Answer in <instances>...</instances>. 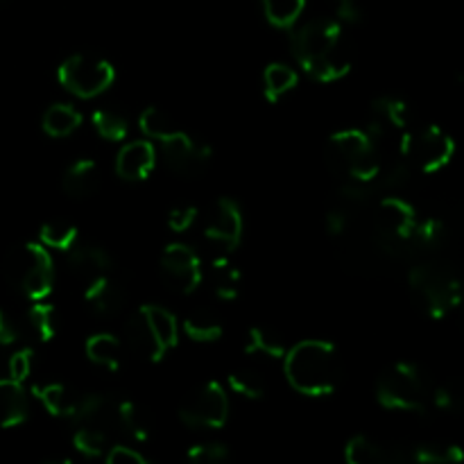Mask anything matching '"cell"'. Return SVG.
Listing matches in <instances>:
<instances>
[{"label":"cell","mask_w":464,"mask_h":464,"mask_svg":"<svg viewBox=\"0 0 464 464\" xmlns=\"http://www.w3.org/2000/svg\"><path fill=\"white\" fill-rule=\"evenodd\" d=\"M295 86H297V72L285 63H270L263 72V93L267 102H279Z\"/></svg>","instance_id":"cell-31"},{"label":"cell","mask_w":464,"mask_h":464,"mask_svg":"<svg viewBox=\"0 0 464 464\" xmlns=\"http://www.w3.org/2000/svg\"><path fill=\"white\" fill-rule=\"evenodd\" d=\"M324 3L329 5L338 21L358 23L362 18V9L358 0H324Z\"/></svg>","instance_id":"cell-44"},{"label":"cell","mask_w":464,"mask_h":464,"mask_svg":"<svg viewBox=\"0 0 464 464\" xmlns=\"http://www.w3.org/2000/svg\"><path fill=\"white\" fill-rule=\"evenodd\" d=\"M460 306H462V311H464V285H462V297H460Z\"/></svg>","instance_id":"cell-45"},{"label":"cell","mask_w":464,"mask_h":464,"mask_svg":"<svg viewBox=\"0 0 464 464\" xmlns=\"http://www.w3.org/2000/svg\"><path fill=\"white\" fill-rule=\"evenodd\" d=\"M27 324H30L32 334L41 340V343H50L59 335L62 329V317L54 304L39 299V302L32 304V308L27 311Z\"/></svg>","instance_id":"cell-28"},{"label":"cell","mask_w":464,"mask_h":464,"mask_svg":"<svg viewBox=\"0 0 464 464\" xmlns=\"http://www.w3.org/2000/svg\"><path fill=\"white\" fill-rule=\"evenodd\" d=\"M39 238H41V245H45V247L66 252V249H71L72 243L80 238V231H77V227L72 225V222L54 218V220H48L41 225Z\"/></svg>","instance_id":"cell-35"},{"label":"cell","mask_w":464,"mask_h":464,"mask_svg":"<svg viewBox=\"0 0 464 464\" xmlns=\"http://www.w3.org/2000/svg\"><path fill=\"white\" fill-rule=\"evenodd\" d=\"M290 44L299 66L317 82L343 80L352 68L343 23L335 16H317L297 25Z\"/></svg>","instance_id":"cell-1"},{"label":"cell","mask_w":464,"mask_h":464,"mask_svg":"<svg viewBox=\"0 0 464 464\" xmlns=\"http://www.w3.org/2000/svg\"><path fill=\"white\" fill-rule=\"evenodd\" d=\"M32 362H34V353L30 347L14 349L7 361V376L18 383H25L32 374Z\"/></svg>","instance_id":"cell-40"},{"label":"cell","mask_w":464,"mask_h":464,"mask_svg":"<svg viewBox=\"0 0 464 464\" xmlns=\"http://www.w3.org/2000/svg\"><path fill=\"white\" fill-rule=\"evenodd\" d=\"M412 299L421 313L433 320H442L453 308L460 306L462 281L449 266L435 261L415 263L408 272Z\"/></svg>","instance_id":"cell-6"},{"label":"cell","mask_w":464,"mask_h":464,"mask_svg":"<svg viewBox=\"0 0 464 464\" xmlns=\"http://www.w3.org/2000/svg\"><path fill=\"white\" fill-rule=\"evenodd\" d=\"M261 5L267 23L281 27V30H288L302 18L306 0H261Z\"/></svg>","instance_id":"cell-34"},{"label":"cell","mask_w":464,"mask_h":464,"mask_svg":"<svg viewBox=\"0 0 464 464\" xmlns=\"http://www.w3.org/2000/svg\"><path fill=\"white\" fill-rule=\"evenodd\" d=\"M32 394L44 403L45 411L54 417H63V420H72L77 411V403H80V394L72 392L66 383H36L32 388Z\"/></svg>","instance_id":"cell-22"},{"label":"cell","mask_w":464,"mask_h":464,"mask_svg":"<svg viewBox=\"0 0 464 464\" xmlns=\"http://www.w3.org/2000/svg\"><path fill=\"white\" fill-rule=\"evenodd\" d=\"M122 343H125L127 352H131L134 356L143 358L148 362H159L166 356V349L161 347L159 338L154 335V329L150 326L148 317L143 315L140 308L134 315L127 317L125 329H122Z\"/></svg>","instance_id":"cell-17"},{"label":"cell","mask_w":464,"mask_h":464,"mask_svg":"<svg viewBox=\"0 0 464 464\" xmlns=\"http://www.w3.org/2000/svg\"><path fill=\"white\" fill-rule=\"evenodd\" d=\"M102 184V175L93 159H77L66 168L62 177V188L68 198L86 199L93 193H98Z\"/></svg>","instance_id":"cell-19"},{"label":"cell","mask_w":464,"mask_h":464,"mask_svg":"<svg viewBox=\"0 0 464 464\" xmlns=\"http://www.w3.org/2000/svg\"><path fill=\"white\" fill-rule=\"evenodd\" d=\"M111 444V433L95 426H77L72 433V447L89 458H104Z\"/></svg>","instance_id":"cell-33"},{"label":"cell","mask_w":464,"mask_h":464,"mask_svg":"<svg viewBox=\"0 0 464 464\" xmlns=\"http://www.w3.org/2000/svg\"><path fill=\"white\" fill-rule=\"evenodd\" d=\"M399 154L424 175L442 170L456 154V140L438 125L412 127L399 143Z\"/></svg>","instance_id":"cell-8"},{"label":"cell","mask_w":464,"mask_h":464,"mask_svg":"<svg viewBox=\"0 0 464 464\" xmlns=\"http://www.w3.org/2000/svg\"><path fill=\"white\" fill-rule=\"evenodd\" d=\"M5 281L23 297L39 302L54 288V266L48 247L41 243L14 245L3 261Z\"/></svg>","instance_id":"cell-5"},{"label":"cell","mask_w":464,"mask_h":464,"mask_svg":"<svg viewBox=\"0 0 464 464\" xmlns=\"http://www.w3.org/2000/svg\"><path fill=\"white\" fill-rule=\"evenodd\" d=\"M68 254V270L72 272L77 281L82 285L91 284V281L100 279V276L113 272V258L102 245H95L91 240L80 238L72 243L71 249H66Z\"/></svg>","instance_id":"cell-15"},{"label":"cell","mask_w":464,"mask_h":464,"mask_svg":"<svg viewBox=\"0 0 464 464\" xmlns=\"http://www.w3.org/2000/svg\"><path fill=\"white\" fill-rule=\"evenodd\" d=\"M229 388L234 390L238 397L245 399H263L267 392V383H266V376L261 372L252 370V367H238L229 374Z\"/></svg>","instance_id":"cell-36"},{"label":"cell","mask_w":464,"mask_h":464,"mask_svg":"<svg viewBox=\"0 0 464 464\" xmlns=\"http://www.w3.org/2000/svg\"><path fill=\"white\" fill-rule=\"evenodd\" d=\"M139 127H140V131L148 136V139L157 140V143L161 139H166L168 134H172L175 130H179V125L175 122V118L159 107L145 109L139 118Z\"/></svg>","instance_id":"cell-38"},{"label":"cell","mask_w":464,"mask_h":464,"mask_svg":"<svg viewBox=\"0 0 464 464\" xmlns=\"http://www.w3.org/2000/svg\"><path fill=\"white\" fill-rule=\"evenodd\" d=\"M157 166V150L150 140H131L116 157V172L125 181H143Z\"/></svg>","instance_id":"cell-18"},{"label":"cell","mask_w":464,"mask_h":464,"mask_svg":"<svg viewBox=\"0 0 464 464\" xmlns=\"http://www.w3.org/2000/svg\"><path fill=\"white\" fill-rule=\"evenodd\" d=\"M84 302L95 315L118 317L127 306L125 284H121L116 272H109L84 285Z\"/></svg>","instance_id":"cell-16"},{"label":"cell","mask_w":464,"mask_h":464,"mask_svg":"<svg viewBox=\"0 0 464 464\" xmlns=\"http://www.w3.org/2000/svg\"><path fill=\"white\" fill-rule=\"evenodd\" d=\"M177 412L188 429H222L229 420V394L218 381H207L181 399Z\"/></svg>","instance_id":"cell-9"},{"label":"cell","mask_w":464,"mask_h":464,"mask_svg":"<svg viewBox=\"0 0 464 464\" xmlns=\"http://www.w3.org/2000/svg\"><path fill=\"white\" fill-rule=\"evenodd\" d=\"M285 379L304 397H329L343 381L338 349L326 340H304L284 356Z\"/></svg>","instance_id":"cell-2"},{"label":"cell","mask_w":464,"mask_h":464,"mask_svg":"<svg viewBox=\"0 0 464 464\" xmlns=\"http://www.w3.org/2000/svg\"><path fill=\"white\" fill-rule=\"evenodd\" d=\"M104 460L109 464H148L150 460L140 451L131 447H122V444H111V449L107 451Z\"/></svg>","instance_id":"cell-43"},{"label":"cell","mask_w":464,"mask_h":464,"mask_svg":"<svg viewBox=\"0 0 464 464\" xmlns=\"http://www.w3.org/2000/svg\"><path fill=\"white\" fill-rule=\"evenodd\" d=\"M125 343L111 334H98L93 338H89V343H86V356H89V361L109 372L121 370L122 362H125Z\"/></svg>","instance_id":"cell-26"},{"label":"cell","mask_w":464,"mask_h":464,"mask_svg":"<svg viewBox=\"0 0 464 464\" xmlns=\"http://www.w3.org/2000/svg\"><path fill=\"white\" fill-rule=\"evenodd\" d=\"M82 125V113L77 111L72 104H50L44 111L41 118V127H44L45 134L50 139H63V136H71L72 131L80 130Z\"/></svg>","instance_id":"cell-27"},{"label":"cell","mask_w":464,"mask_h":464,"mask_svg":"<svg viewBox=\"0 0 464 464\" xmlns=\"http://www.w3.org/2000/svg\"><path fill=\"white\" fill-rule=\"evenodd\" d=\"M438 411L449 415H462L464 412V379H449L444 383L433 385V399H430Z\"/></svg>","instance_id":"cell-37"},{"label":"cell","mask_w":464,"mask_h":464,"mask_svg":"<svg viewBox=\"0 0 464 464\" xmlns=\"http://www.w3.org/2000/svg\"><path fill=\"white\" fill-rule=\"evenodd\" d=\"M91 122H93L95 131H98L102 139L113 140V143L125 140L127 134H130V122H127V116L113 107L95 109L93 116H91Z\"/></svg>","instance_id":"cell-32"},{"label":"cell","mask_w":464,"mask_h":464,"mask_svg":"<svg viewBox=\"0 0 464 464\" xmlns=\"http://www.w3.org/2000/svg\"><path fill=\"white\" fill-rule=\"evenodd\" d=\"M344 458L349 464H403L411 462V444L356 435L344 447Z\"/></svg>","instance_id":"cell-14"},{"label":"cell","mask_w":464,"mask_h":464,"mask_svg":"<svg viewBox=\"0 0 464 464\" xmlns=\"http://www.w3.org/2000/svg\"><path fill=\"white\" fill-rule=\"evenodd\" d=\"M118 433H125L134 442H148L154 435L152 415L131 399L118 401Z\"/></svg>","instance_id":"cell-23"},{"label":"cell","mask_w":464,"mask_h":464,"mask_svg":"<svg viewBox=\"0 0 464 464\" xmlns=\"http://www.w3.org/2000/svg\"><path fill=\"white\" fill-rule=\"evenodd\" d=\"M57 80L75 98L91 100L102 95L116 80V68L93 53H75L57 68Z\"/></svg>","instance_id":"cell-7"},{"label":"cell","mask_w":464,"mask_h":464,"mask_svg":"<svg viewBox=\"0 0 464 464\" xmlns=\"http://www.w3.org/2000/svg\"><path fill=\"white\" fill-rule=\"evenodd\" d=\"M464 460V451L458 444L421 442L411 444V462L417 464H458Z\"/></svg>","instance_id":"cell-30"},{"label":"cell","mask_w":464,"mask_h":464,"mask_svg":"<svg viewBox=\"0 0 464 464\" xmlns=\"http://www.w3.org/2000/svg\"><path fill=\"white\" fill-rule=\"evenodd\" d=\"M412 109L406 100L383 95L370 104V116H367V134L381 145L385 154L388 150H397L403 136L412 130Z\"/></svg>","instance_id":"cell-10"},{"label":"cell","mask_w":464,"mask_h":464,"mask_svg":"<svg viewBox=\"0 0 464 464\" xmlns=\"http://www.w3.org/2000/svg\"><path fill=\"white\" fill-rule=\"evenodd\" d=\"M0 3H3V0H0Z\"/></svg>","instance_id":"cell-46"},{"label":"cell","mask_w":464,"mask_h":464,"mask_svg":"<svg viewBox=\"0 0 464 464\" xmlns=\"http://www.w3.org/2000/svg\"><path fill=\"white\" fill-rule=\"evenodd\" d=\"M21 335V322H18L9 311L0 308V376H7V361L9 353H12L9 349L16 347Z\"/></svg>","instance_id":"cell-39"},{"label":"cell","mask_w":464,"mask_h":464,"mask_svg":"<svg viewBox=\"0 0 464 464\" xmlns=\"http://www.w3.org/2000/svg\"><path fill=\"white\" fill-rule=\"evenodd\" d=\"M288 343L284 334L270 324H256L247 331L245 338V353L247 356H263L270 361H281L288 353Z\"/></svg>","instance_id":"cell-21"},{"label":"cell","mask_w":464,"mask_h":464,"mask_svg":"<svg viewBox=\"0 0 464 464\" xmlns=\"http://www.w3.org/2000/svg\"><path fill=\"white\" fill-rule=\"evenodd\" d=\"M388 154L365 130H343L326 140L324 163L340 184L372 186Z\"/></svg>","instance_id":"cell-3"},{"label":"cell","mask_w":464,"mask_h":464,"mask_svg":"<svg viewBox=\"0 0 464 464\" xmlns=\"http://www.w3.org/2000/svg\"><path fill=\"white\" fill-rule=\"evenodd\" d=\"M430 399H433V383L415 362H392L376 379V401L385 411L421 415L430 406Z\"/></svg>","instance_id":"cell-4"},{"label":"cell","mask_w":464,"mask_h":464,"mask_svg":"<svg viewBox=\"0 0 464 464\" xmlns=\"http://www.w3.org/2000/svg\"><path fill=\"white\" fill-rule=\"evenodd\" d=\"M184 334L193 343H218L225 334V324L211 306H195L184 317Z\"/></svg>","instance_id":"cell-24"},{"label":"cell","mask_w":464,"mask_h":464,"mask_svg":"<svg viewBox=\"0 0 464 464\" xmlns=\"http://www.w3.org/2000/svg\"><path fill=\"white\" fill-rule=\"evenodd\" d=\"M188 460H195V462H207V464H218V462H225L229 460L231 453L229 449L225 447V444H195V447L188 449Z\"/></svg>","instance_id":"cell-41"},{"label":"cell","mask_w":464,"mask_h":464,"mask_svg":"<svg viewBox=\"0 0 464 464\" xmlns=\"http://www.w3.org/2000/svg\"><path fill=\"white\" fill-rule=\"evenodd\" d=\"M27 394L23 383L0 376V429H16L27 420Z\"/></svg>","instance_id":"cell-20"},{"label":"cell","mask_w":464,"mask_h":464,"mask_svg":"<svg viewBox=\"0 0 464 464\" xmlns=\"http://www.w3.org/2000/svg\"><path fill=\"white\" fill-rule=\"evenodd\" d=\"M161 154L170 172L179 177H198L211 161V148L202 139H195L186 130H175L159 140Z\"/></svg>","instance_id":"cell-11"},{"label":"cell","mask_w":464,"mask_h":464,"mask_svg":"<svg viewBox=\"0 0 464 464\" xmlns=\"http://www.w3.org/2000/svg\"><path fill=\"white\" fill-rule=\"evenodd\" d=\"M159 272L168 288L177 295H190L202 284V261L188 245H168L159 258Z\"/></svg>","instance_id":"cell-12"},{"label":"cell","mask_w":464,"mask_h":464,"mask_svg":"<svg viewBox=\"0 0 464 464\" xmlns=\"http://www.w3.org/2000/svg\"><path fill=\"white\" fill-rule=\"evenodd\" d=\"M208 279H211V290L218 299L222 302H234L240 295L243 288V275H240L238 267L229 261V254H218L211 261V272H208Z\"/></svg>","instance_id":"cell-25"},{"label":"cell","mask_w":464,"mask_h":464,"mask_svg":"<svg viewBox=\"0 0 464 464\" xmlns=\"http://www.w3.org/2000/svg\"><path fill=\"white\" fill-rule=\"evenodd\" d=\"M204 236L220 254H231L245 236V216L238 202L231 198H218L204 222Z\"/></svg>","instance_id":"cell-13"},{"label":"cell","mask_w":464,"mask_h":464,"mask_svg":"<svg viewBox=\"0 0 464 464\" xmlns=\"http://www.w3.org/2000/svg\"><path fill=\"white\" fill-rule=\"evenodd\" d=\"M195 220H198V208L190 207V204H179V207L170 208V213H168V227L177 234L188 231Z\"/></svg>","instance_id":"cell-42"},{"label":"cell","mask_w":464,"mask_h":464,"mask_svg":"<svg viewBox=\"0 0 464 464\" xmlns=\"http://www.w3.org/2000/svg\"><path fill=\"white\" fill-rule=\"evenodd\" d=\"M140 311L148 317L150 326L154 329V335L159 338L161 347L166 349V353L172 347H177V343H179V324H177V317L168 308L157 306V304H145V306H140Z\"/></svg>","instance_id":"cell-29"}]
</instances>
